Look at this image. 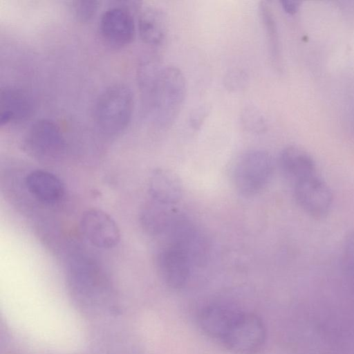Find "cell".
I'll return each instance as SVG.
<instances>
[{
    "label": "cell",
    "instance_id": "1",
    "mask_svg": "<svg viewBox=\"0 0 354 354\" xmlns=\"http://www.w3.org/2000/svg\"><path fill=\"white\" fill-rule=\"evenodd\" d=\"M140 80L155 122L162 128L169 127L176 121L185 102L184 75L175 66L158 68L153 64H145L140 71Z\"/></svg>",
    "mask_w": 354,
    "mask_h": 354
},
{
    "label": "cell",
    "instance_id": "2",
    "mask_svg": "<svg viewBox=\"0 0 354 354\" xmlns=\"http://www.w3.org/2000/svg\"><path fill=\"white\" fill-rule=\"evenodd\" d=\"M133 110V96L126 85L117 84L106 88L95 107V120L106 135L115 136L129 125Z\"/></svg>",
    "mask_w": 354,
    "mask_h": 354
},
{
    "label": "cell",
    "instance_id": "3",
    "mask_svg": "<svg viewBox=\"0 0 354 354\" xmlns=\"http://www.w3.org/2000/svg\"><path fill=\"white\" fill-rule=\"evenodd\" d=\"M272 171V160L268 152L261 149L248 151L239 158L234 168L235 188L243 196L255 195L268 185Z\"/></svg>",
    "mask_w": 354,
    "mask_h": 354
},
{
    "label": "cell",
    "instance_id": "4",
    "mask_svg": "<svg viewBox=\"0 0 354 354\" xmlns=\"http://www.w3.org/2000/svg\"><path fill=\"white\" fill-rule=\"evenodd\" d=\"M267 333L260 317L241 311L220 341L234 354H257L264 347Z\"/></svg>",
    "mask_w": 354,
    "mask_h": 354
},
{
    "label": "cell",
    "instance_id": "5",
    "mask_svg": "<svg viewBox=\"0 0 354 354\" xmlns=\"http://www.w3.org/2000/svg\"><path fill=\"white\" fill-rule=\"evenodd\" d=\"M65 140L59 127L49 119L33 123L26 136L24 147L32 158L43 162H53L64 153Z\"/></svg>",
    "mask_w": 354,
    "mask_h": 354
},
{
    "label": "cell",
    "instance_id": "6",
    "mask_svg": "<svg viewBox=\"0 0 354 354\" xmlns=\"http://www.w3.org/2000/svg\"><path fill=\"white\" fill-rule=\"evenodd\" d=\"M292 185L297 204L308 216L322 218L330 212L333 194L319 171L296 180Z\"/></svg>",
    "mask_w": 354,
    "mask_h": 354
},
{
    "label": "cell",
    "instance_id": "7",
    "mask_svg": "<svg viewBox=\"0 0 354 354\" xmlns=\"http://www.w3.org/2000/svg\"><path fill=\"white\" fill-rule=\"evenodd\" d=\"M80 225L84 237L98 248H114L120 241V232L117 223L103 210H86L81 217Z\"/></svg>",
    "mask_w": 354,
    "mask_h": 354
},
{
    "label": "cell",
    "instance_id": "8",
    "mask_svg": "<svg viewBox=\"0 0 354 354\" xmlns=\"http://www.w3.org/2000/svg\"><path fill=\"white\" fill-rule=\"evenodd\" d=\"M159 274L165 283L174 289L184 287L188 282L192 259L185 250L171 243L160 250L157 257Z\"/></svg>",
    "mask_w": 354,
    "mask_h": 354
},
{
    "label": "cell",
    "instance_id": "9",
    "mask_svg": "<svg viewBox=\"0 0 354 354\" xmlns=\"http://www.w3.org/2000/svg\"><path fill=\"white\" fill-rule=\"evenodd\" d=\"M100 32L104 41L115 48L130 44L135 34V24L131 14L125 8L113 7L107 9L100 21Z\"/></svg>",
    "mask_w": 354,
    "mask_h": 354
},
{
    "label": "cell",
    "instance_id": "10",
    "mask_svg": "<svg viewBox=\"0 0 354 354\" xmlns=\"http://www.w3.org/2000/svg\"><path fill=\"white\" fill-rule=\"evenodd\" d=\"M241 312L228 304H211L201 310L199 324L207 335L221 341Z\"/></svg>",
    "mask_w": 354,
    "mask_h": 354
},
{
    "label": "cell",
    "instance_id": "11",
    "mask_svg": "<svg viewBox=\"0 0 354 354\" xmlns=\"http://www.w3.org/2000/svg\"><path fill=\"white\" fill-rule=\"evenodd\" d=\"M32 111V99L24 91L12 87L1 90V125L25 120L31 115Z\"/></svg>",
    "mask_w": 354,
    "mask_h": 354
},
{
    "label": "cell",
    "instance_id": "12",
    "mask_svg": "<svg viewBox=\"0 0 354 354\" xmlns=\"http://www.w3.org/2000/svg\"><path fill=\"white\" fill-rule=\"evenodd\" d=\"M25 185L35 198L48 203L59 201L64 194V186L61 180L45 170L30 171L25 178Z\"/></svg>",
    "mask_w": 354,
    "mask_h": 354
},
{
    "label": "cell",
    "instance_id": "13",
    "mask_svg": "<svg viewBox=\"0 0 354 354\" xmlns=\"http://www.w3.org/2000/svg\"><path fill=\"white\" fill-rule=\"evenodd\" d=\"M279 165L291 184L318 172L313 158L304 149L295 146H289L282 150L279 156Z\"/></svg>",
    "mask_w": 354,
    "mask_h": 354
},
{
    "label": "cell",
    "instance_id": "14",
    "mask_svg": "<svg viewBox=\"0 0 354 354\" xmlns=\"http://www.w3.org/2000/svg\"><path fill=\"white\" fill-rule=\"evenodd\" d=\"M149 193L151 198L174 205L181 198L183 187L180 179L174 173L157 169L149 178Z\"/></svg>",
    "mask_w": 354,
    "mask_h": 354
},
{
    "label": "cell",
    "instance_id": "15",
    "mask_svg": "<svg viewBox=\"0 0 354 354\" xmlns=\"http://www.w3.org/2000/svg\"><path fill=\"white\" fill-rule=\"evenodd\" d=\"M177 215L173 205L150 198L142 207L140 221L149 234L159 235L167 232Z\"/></svg>",
    "mask_w": 354,
    "mask_h": 354
},
{
    "label": "cell",
    "instance_id": "16",
    "mask_svg": "<svg viewBox=\"0 0 354 354\" xmlns=\"http://www.w3.org/2000/svg\"><path fill=\"white\" fill-rule=\"evenodd\" d=\"M167 21L165 13L156 8H146L138 17V31L142 40L149 45L160 44L165 38Z\"/></svg>",
    "mask_w": 354,
    "mask_h": 354
},
{
    "label": "cell",
    "instance_id": "17",
    "mask_svg": "<svg viewBox=\"0 0 354 354\" xmlns=\"http://www.w3.org/2000/svg\"><path fill=\"white\" fill-rule=\"evenodd\" d=\"M259 12L263 24L270 57L273 62H278L279 58V43L277 28L272 10L266 1H261L259 6Z\"/></svg>",
    "mask_w": 354,
    "mask_h": 354
},
{
    "label": "cell",
    "instance_id": "18",
    "mask_svg": "<svg viewBox=\"0 0 354 354\" xmlns=\"http://www.w3.org/2000/svg\"><path fill=\"white\" fill-rule=\"evenodd\" d=\"M342 263L346 279L354 290V230L348 234L344 241Z\"/></svg>",
    "mask_w": 354,
    "mask_h": 354
},
{
    "label": "cell",
    "instance_id": "19",
    "mask_svg": "<svg viewBox=\"0 0 354 354\" xmlns=\"http://www.w3.org/2000/svg\"><path fill=\"white\" fill-rule=\"evenodd\" d=\"M72 10L75 18L81 21H90L95 15L98 2L96 1H75L72 3Z\"/></svg>",
    "mask_w": 354,
    "mask_h": 354
},
{
    "label": "cell",
    "instance_id": "20",
    "mask_svg": "<svg viewBox=\"0 0 354 354\" xmlns=\"http://www.w3.org/2000/svg\"><path fill=\"white\" fill-rule=\"evenodd\" d=\"M243 121L246 128L252 131H262L265 128L262 115L254 108L245 109L243 115Z\"/></svg>",
    "mask_w": 354,
    "mask_h": 354
},
{
    "label": "cell",
    "instance_id": "21",
    "mask_svg": "<svg viewBox=\"0 0 354 354\" xmlns=\"http://www.w3.org/2000/svg\"><path fill=\"white\" fill-rule=\"evenodd\" d=\"M281 3L284 11L291 15L297 12L299 6V2L295 1H282Z\"/></svg>",
    "mask_w": 354,
    "mask_h": 354
}]
</instances>
